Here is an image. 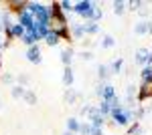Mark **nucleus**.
Returning a JSON list of instances; mask_svg holds the SVG:
<instances>
[{
	"label": "nucleus",
	"mask_w": 152,
	"mask_h": 135,
	"mask_svg": "<svg viewBox=\"0 0 152 135\" xmlns=\"http://www.w3.org/2000/svg\"><path fill=\"white\" fill-rule=\"evenodd\" d=\"M20 40L26 45V48H28V46H35L37 40H39V38H37V34H35V28H33V30H24V34H23V38H20Z\"/></svg>",
	"instance_id": "423d86ee"
},
{
	"label": "nucleus",
	"mask_w": 152,
	"mask_h": 135,
	"mask_svg": "<svg viewBox=\"0 0 152 135\" xmlns=\"http://www.w3.org/2000/svg\"><path fill=\"white\" fill-rule=\"evenodd\" d=\"M126 6H128V2H124V0H116L114 2V14H124L126 12Z\"/></svg>",
	"instance_id": "a211bd4d"
},
{
	"label": "nucleus",
	"mask_w": 152,
	"mask_h": 135,
	"mask_svg": "<svg viewBox=\"0 0 152 135\" xmlns=\"http://www.w3.org/2000/svg\"><path fill=\"white\" fill-rule=\"evenodd\" d=\"M69 30H71V36L75 40H81L83 36H85V30H83L81 22H69Z\"/></svg>",
	"instance_id": "39448f33"
},
{
	"label": "nucleus",
	"mask_w": 152,
	"mask_h": 135,
	"mask_svg": "<svg viewBox=\"0 0 152 135\" xmlns=\"http://www.w3.org/2000/svg\"><path fill=\"white\" fill-rule=\"evenodd\" d=\"M128 135H142V129H140V123H138V121H134V123L130 125Z\"/></svg>",
	"instance_id": "5701e85b"
},
{
	"label": "nucleus",
	"mask_w": 152,
	"mask_h": 135,
	"mask_svg": "<svg viewBox=\"0 0 152 135\" xmlns=\"http://www.w3.org/2000/svg\"><path fill=\"white\" fill-rule=\"evenodd\" d=\"M59 4H61V10L63 12H73V4H71V2L63 0V2H59Z\"/></svg>",
	"instance_id": "bb28decb"
},
{
	"label": "nucleus",
	"mask_w": 152,
	"mask_h": 135,
	"mask_svg": "<svg viewBox=\"0 0 152 135\" xmlns=\"http://www.w3.org/2000/svg\"><path fill=\"white\" fill-rule=\"evenodd\" d=\"M2 46H4V40H2V38H0V51H2Z\"/></svg>",
	"instance_id": "c9c22d12"
},
{
	"label": "nucleus",
	"mask_w": 152,
	"mask_h": 135,
	"mask_svg": "<svg viewBox=\"0 0 152 135\" xmlns=\"http://www.w3.org/2000/svg\"><path fill=\"white\" fill-rule=\"evenodd\" d=\"M152 97V81H146V83H142L140 89H138V101H146V99H150Z\"/></svg>",
	"instance_id": "20e7f679"
},
{
	"label": "nucleus",
	"mask_w": 152,
	"mask_h": 135,
	"mask_svg": "<svg viewBox=\"0 0 152 135\" xmlns=\"http://www.w3.org/2000/svg\"><path fill=\"white\" fill-rule=\"evenodd\" d=\"M45 43H47L49 46H57L59 43H61V36H59V32H57V30H53V28H51V32L47 34V38H45Z\"/></svg>",
	"instance_id": "f8f14e48"
},
{
	"label": "nucleus",
	"mask_w": 152,
	"mask_h": 135,
	"mask_svg": "<svg viewBox=\"0 0 152 135\" xmlns=\"http://www.w3.org/2000/svg\"><path fill=\"white\" fill-rule=\"evenodd\" d=\"M89 129H91L89 123H81V127H79V135H89Z\"/></svg>",
	"instance_id": "c85d7f7f"
},
{
	"label": "nucleus",
	"mask_w": 152,
	"mask_h": 135,
	"mask_svg": "<svg viewBox=\"0 0 152 135\" xmlns=\"http://www.w3.org/2000/svg\"><path fill=\"white\" fill-rule=\"evenodd\" d=\"M28 77H26V75H18V83H20V85H23V87H26V85H28Z\"/></svg>",
	"instance_id": "473e14b6"
},
{
	"label": "nucleus",
	"mask_w": 152,
	"mask_h": 135,
	"mask_svg": "<svg viewBox=\"0 0 152 135\" xmlns=\"http://www.w3.org/2000/svg\"><path fill=\"white\" fill-rule=\"evenodd\" d=\"M146 113H152V105H148V107H146Z\"/></svg>",
	"instance_id": "f704fd0d"
},
{
	"label": "nucleus",
	"mask_w": 152,
	"mask_h": 135,
	"mask_svg": "<svg viewBox=\"0 0 152 135\" xmlns=\"http://www.w3.org/2000/svg\"><path fill=\"white\" fill-rule=\"evenodd\" d=\"M110 75H112V71H110V67H107V65H99V67H97V77H99V81H102V83H104Z\"/></svg>",
	"instance_id": "2eb2a0df"
},
{
	"label": "nucleus",
	"mask_w": 152,
	"mask_h": 135,
	"mask_svg": "<svg viewBox=\"0 0 152 135\" xmlns=\"http://www.w3.org/2000/svg\"><path fill=\"white\" fill-rule=\"evenodd\" d=\"M24 56H26V58H28V63H33V65H41V61H43L39 45L28 46V48H26V53H24Z\"/></svg>",
	"instance_id": "7ed1b4c3"
},
{
	"label": "nucleus",
	"mask_w": 152,
	"mask_h": 135,
	"mask_svg": "<svg viewBox=\"0 0 152 135\" xmlns=\"http://www.w3.org/2000/svg\"><path fill=\"white\" fill-rule=\"evenodd\" d=\"M73 56H75V51L73 48H65L63 53H61V63L65 65V67H71V61H73Z\"/></svg>",
	"instance_id": "6e6552de"
},
{
	"label": "nucleus",
	"mask_w": 152,
	"mask_h": 135,
	"mask_svg": "<svg viewBox=\"0 0 152 135\" xmlns=\"http://www.w3.org/2000/svg\"><path fill=\"white\" fill-rule=\"evenodd\" d=\"M18 24H23L24 30H33L35 28V16L24 8V10L18 12Z\"/></svg>",
	"instance_id": "f03ea898"
},
{
	"label": "nucleus",
	"mask_w": 152,
	"mask_h": 135,
	"mask_svg": "<svg viewBox=\"0 0 152 135\" xmlns=\"http://www.w3.org/2000/svg\"><path fill=\"white\" fill-rule=\"evenodd\" d=\"M24 101L28 103V105H35L37 103V97H35V93H33V91H28L26 89V93H24V97H23Z\"/></svg>",
	"instance_id": "b1692460"
},
{
	"label": "nucleus",
	"mask_w": 152,
	"mask_h": 135,
	"mask_svg": "<svg viewBox=\"0 0 152 135\" xmlns=\"http://www.w3.org/2000/svg\"><path fill=\"white\" fill-rule=\"evenodd\" d=\"M134 32L142 36V34H148V20H140V22L134 24Z\"/></svg>",
	"instance_id": "ddd939ff"
},
{
	"label": "nucleus",
	"mask_w": 152,
	"mask_h": 135,
	"mask_svg": "<svg viewBox=\"0 0 152 135\" xmlns=\"http://www.w3.org/2000/svg\"><path fill=\"white\" fill-rule=\"evenodd\" d=\"M83 24V30H85V34H97L99 32V22H94V20H85Z\"/></svg>",
	"instance_id": "0eeeda50"
},
{
	"label": "nucleus",
	"mask_w": 152,
	"mask_h": 135,
	"mask_svg": "<svg viewBox=\"0 0 152 135\" xmlns=\"http://www.w3.org/2000/svg\"><path fill=\"white\" fill-rule=\"evenodd\" d=\"M148 34H152V20H148Z\"/></svg>",
	"instance_id": "72a5a7b5"
},
{
	"label": "nucleus",
	"mask_w": 152,
	"mask_h": 135,
	"mask_svg": "<svg viewBox=\"0 0 152 135\" xmlns=\"http://www.w3.org/2000/svg\"><path fill=\"white\" fill-rule=\"evenodd\" d=\"M23 34H24V26L16 22L14 26H12V30H10V38H23Z\"/></svg>",
	"instance_id": "f3484780"
},
{
	"label": "nucleus",
	"mask_w": 152,
	"mask_h": 135,
	"mask_svg": "<svg viewBox=\"0 0 152 135\" xmlns=\"http://www.w3.org/2000/svg\"><path fill=\"white\" fill-rule=\"evenodd\" d=\"M97 109H99V113H102L104 117H110V113H112V107H110L107 101H102L99 105H97Z\"/></svg>",
	"instance_id": "412c9836"
},
{
	"label": "nucleus",
	"mask_w": 152,
	"mask_h": 135,
	"mask_svg": "<svg viewBox=\"0 0 152 135\" xmlns=\"http://www.w3.org/2000/svg\"><path fill=\"white\" fill-rule=\"evenodd\" d=\"M73 81H75V77H73V69L65 67V71H63V85L69 89L71 85H73Z\"/></svg>",
	"instance_id": "9b49d317"
},
{
	"label": "nucleus",
	"mask_w": 152,
	"mask_h": 135,
	"mask_svg": "<svg viewBox=\"0 0 152 135\" xmlns=\"http://www.w3.org/2000/svg\"><path fill=\"white\" fill-rule=\"evenodd\" d=\"M63 135H75V133H71V131H65V133H63Z\"/></svg>",
	"instance_id": "e433bc0d"
},
{
	"label": "nucleus",
	"mask_w": 152,
	"mask_h": 135,
	"mask_svg": "<svg viewBox=\"0 0 152 135\" xmlns=\"http://www.w3.org/2000/svg\"><path fill=\"white\" fill-rule=\"evenodd\" d=\"M104 115H97V117H94V119H91V121H89V123L94 125V127H102V129H104Z\"/></svg>",
	"instance_id": "393cba45"
},
{
	"label": "nucleus",
	"mask_w": 152,
	"mask_h": 135,
	"mask_svg": "<svg viewBox=\"0 0 152 135\" xmlns=\"http://www.w3.org/2000/svg\"><path fill=\"white\" fill-rule=\"evenodd\" d=\"M110 107H112V109H116V107H122V105H120V99H118V97H114V99H110Z\"/></svg>",
	"instance_id": "2f4dec72"
},
{
	"label": "nucleus",
	"mask_w": 152,
	"mask_h": 135,
	"mask_svg": "<svg viewBox=\"0 0 152 135\" xmlns=\"http://www.w3.org/2000/svg\"><path fill=\"white\" fill-rule=\"evenodd\" d=\"M79 127H81V121L77 119V117H71V119H67V131H71V133L79 135Z\"/></svg>",
	"instance_id": "9d476101"
},
{
	"label": "nucleus",
	"mask_w": 152,
	"mask_h": 135,
	"mask_svg": "<svg viewBox=\"0 0 152 135\" xmlns=\"http://www.w3.org/2000/svg\"><path fill=\"white\" fill-rule=\"evenodd\" d=\"M2 105H4V103H2V99H0V109H2Z\"/></svg>",
	"instance_id": "4c0bfd02"
},
{
	"label": "nucleus",
	"mask_w": 152,
	"mask_h": 135,
	"mask_svg": "<svg viewBox=\"0 0 152 135\" xmlns=\"http://www.w3.org/2000/svg\"><path fill=\"white\" fill-rule=\"evenodd\" d=\"M24 93H26V87H23V85H14L10 89V95L14 97V99H23Z\"/></svg>",
	"instance_id": "4468645a"
},
{
	"label": "nucleus",
	"mask_w": 152,
	"mask_h": 135,
	"mask_svg": "<svg viewBox=\"0 0 152 135\" xmlns=\"http://www.w3.org/2000/svg\"><path fill=\"white\" fill-rule=\"evenodd\" d=\"M95 6H97V2H91V0L75 2V4H73V14L81 16L85 20H91V18H94V12H95Z\"/></svg>",
	"instance_id": "f257e3e1"
},
{
	"label": "nucleus",
	"mask_w": 152,
	"mask_h": 135,
	"mask_svg": "<svg viewBox=\"0 0 152 135\" xmlns=\"http://www.w3.org/2000/svg\"><path fill=\"white\" fill-rule=\"evenodd\" d=\"M136 87H134V85H130L128 87V91H126V101L130 103V105H132V103H134V95H136Z\"/></svg>",
	"instance_id": "4be33fe9"
},
{
	"label": "nucleus",
	"mask_w": 152,
	"mask_h": 135,
	"mask_svg": "<svg viewBox=\"0 0 152 135\" xmlns=\"http://www.w3.org/2000/svg\"><path fill=\"white\" fill-rule=\"evenodd\" d=\"M148 56H150V51H148V48H138L134 58H136V63H138V65H146Z\"/></svg>",
	"instance_id": "1a4fd4ad"
},
{
	"label": "nucleus",
	"mask_w": 152,
	"mask_h": 135,
	"mask_svg": "<svg viewBox=\"0 0 152 135\" xmlns=\"http://www.w3.org/2000/svg\"><path fill=\"white\" fill-rule=\"evenodd\" d=\"M0 30H2V22H0Z\"/></svg>",
	"instance_id": "58836bf2"
},
{
	"label": "nucleus",
	"mask_w": 152,
	"mask_h": 135,
	"mask_svg": "<svg viewBox=\"0 0 152 135\" xmlns=\"http://www.w3.org/2000/svg\"><path fill=\"white\" fill-rule=\"evenodd\" d=\"M12 75H8V73H6V75H2V83H4V85H12Z\"/></svg>",
	"instance_id": "7c9ffc66"
},
{
	"label": "nucleus",
	"mask_w": 152,
	"mask_h": 135,
	"mask_svg": "<svg viewBox=\"0 0 152 135\" xmlns=\"http://www.w3.org/2000/svg\"><path fill=\"white\" fill-rule=\"evenodd\" d=\"M79 58H83V61H91V58H94V53H91V51H81V53H79Z\"/></svg>",
	"instance_id": "cd10ccee"
},
{
	"label": "nucleus",
	"mask_w": 152,
	"mask_h": 135,
	"mask_svg": "<svg viewBox=\"0 0 152 135\" xmlns=\"http://www.w3.org/2000/svg\"><path fill=\"white\" fill-rule=\"evenodd\" d=\"M122 67H124V58H122V56H118L116 61H114V63L110 65V71H112L114 75H120V71H122Z\"/></svg>",
	"instance_id": "dca6fc26"
},
{
	"label": "nucleus",
	"mask_w": 152,
	"mask_h": 135,
	"mask_svg": "<svg viewBox=\"0 0 152 135\" xmlns=\"http://www.w3.org/2000/svg\"><path fill=\"white\" fill-rule=\"evenodd\" d=\"M148 69H150V73H152V67H148Z\"/></svg>",
	"instance_id": "ea45409f"
},
{
	"label": "nucleus",
	"mask_w": 152,
	"mask_h": 135,
	"mask_svg": "<svg viewBox=\"0 0 152 135\" xmlns=\"http://www.w3.org/2000/svg\"><path fill=\"white\" fill-rule=\"evenodd\" d=\"M89 125H91V123H89ZM89 135H104V129H102V127H94V125H91Z\"/></svg>",
	"instance_id": "c756f323"
},
{
	"label": "nucleus",
	"mask_w": 152,
	"mask_h": 135,
	"mask_svg": "<svg viewBox=\"0 0 152 135\" xmlns=\"http://www.w3.org/2000/svg\"><path fill=\"white\" fill-rule=\"evenodd\" d=\"M114 45H116V38H114L112 34H104V38H102V48H112Z\"/></svg>",
	"instance_id": "aec40b11"
},
{
	"label": "nucleus",
	"mask_w": 152,
	"mask_h": 135,
	"mask_svg": "<svg viewBox=\"0 0 152 135\" xmlns=\"http://www.w3.org/2000/svg\"><path fill=\"white\" fill-rule=\"evenodd\" d=\"M77 97H79V95H77V93H75L73 89H71V87L65 91V103H67V105H73V103L77 101Z\"/></svg>",
	"instance_id": "6ab92c4d"
},
{
	"label": "nucleus",
	"mask_w": 152,
	"mask_h": 135,
	"mask_svg": "<svg viewBox=\"0 0 152 135\" xmlns=\"http://www.w3.org/2000/svg\"><path fill=\"white\" fill-rule=\"evenodd\" d=\"M128 6H130V10H140V6H144V2H140V0H132V2H128Z\"/></svg>",
	"instance_id": "a878e982"
}]
</instances>
